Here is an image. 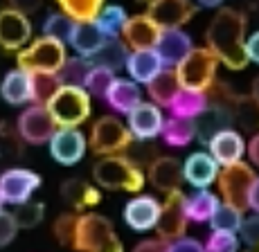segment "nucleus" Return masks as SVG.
<instances>
[{
	"mask_svg": "<svg viewBox=\"0 0 259 252\" xmlns=\"http://www.w3.org/2000/svg\"><path fill=\"white\" fill-rule=\"evenodd\" d=\"M248 18L235 7H221L205 29V47L228 70H243L248 66L243 43H246Z\"/></svg>",
	"mask_w": 259,
	"mask_h": 252,
	"instance_id": "obj_1",
	"label": "nucleus"
},
{
	"mask_svg": "<svg viewBox=\"0 0 259 252\" xmlns=\"http://www.w3.org/2000/svg\"><path fill=\"white\" fill-rule=\"evenodd\" d=\"M167 250H169V243L158 239V236L156 239H144L133 248V252H167Z\"/></svg>",
	"mask_w": 259,
	"mask_h": 252,
	"instance_id": "obj_48",
	"label": "nucleus"
},
{
	"mask_svg": "<svg viewBox=\"0 0 259 252\" xmlns=\"http://www.w3.org/2000/svg\"><path fill=\"white\" fill-rule=\"evenodd\" d=\"M243 52H246L248 63L259 66V32H252L250 36L246 38V43H243Z\"/></svg>",
	"mask_w": 259,
	"mask_h": 252,
	"instance_id": "obj_47",
	"label": "nucleus"
},
{
	"mask_svg": "<svg viewBox=\"0 0 259 252\" xmlns=\"http://www.w3.org/2000/svg\"><path fill=\"white\" fill-rule=\"evenodd\" d=\"M178 90H181V83H178V77H176L174 68H162L160 75L153 77L151 81L147 83L149 102H153L160 108H167L174 97H176Z\"/></svg>",
	"mask_w": 259,
	"mask_h": 252,
	"instance_id": "obj_29",
	"label": "nucleus"
},
{
	"mask_svg": "<svg viewBox=\"0 0 259 252\" xmlns=\"http://www.w3.org/2000/svg\"><path fill=\"white\" fill-rule=\"evenodd\" d=\"M257 250H259V245H257Z\"/></svg>",
	"mask_w": 259,
	"mask_h": 252,
	"instance_id": "obj_56",
	"label": "nucleus"
},
{
	"mask_svg": "<svg viewBox=\"0 0 259 252\" xmlns=\"http://www.w3.org/2000/svg\"><path fill=\"white\" fill-rule=\"evenodd\" d=\"M207 153L217 160L219 167H228L235 165V162H241L243 156H246V140L243 135L235 128H221L207 140Z\"/></svg>",
	"mask_w": 259,
	"mask_h": 252,
	"instance_id": "obj_18",
	"label": "nucleus"
},
{
	"mask_svg": "<svg viewBox=\"0 0 259 252\" xmlns=\"http://www.w3.org/2000/svg\"><path fill=\"white\" fill-rule=\"evenodd\" d=\"M219 169L221 167L207 151H194L183 162V180L196 189H210L212 182H217Z\"/></svg>",
	"mask_w": 259,
	"mask_h": 252,
	"instance_id": "obj_20",
	"label": "nucleus"
},
{
	"mask_svg": "<svg viewBox=\"0 0 259 252\" xmlns=\"http://www.w3.org/2000/svg\"><path fill=\"white\" fill-rule=\"evenodd\" d=\"M133 144V135L128 126L119 120L117 115H102L91 126L88 135V146L95 156H117L126 153Z\"/></svg>",
	"mask_w": 259,
	"mask_h": 252,
	"instance_id": "obj_7",
	"label": "nucleus"
},
{
	"mask_svg": "<svg viewBox=\"0 0 259 252\" xmlns=\"http://www.w3.org/2000/svg\"><path fill=\"white\" fill-rule=\"evenodd\" d=\"M50 156L61 167H74L83 160L88 149V137L79 128H57L48 140Z\"/></svg>",
	"mask_w": 259,
	"mask_h": 252,
	"instance_id": "obj_12",
	"label": "nucleus"
},
{
	"mask_svg": "<svg viewBox=\"0 0 259 252\" xmlns=\"http://www.w3.org/2000/svg\"><path fill=\"white\" fill-rule=\"evenodd\" d=\"M38 187H41V176L25 167H9L0 174V196L14 207L32 200Z\"/></svg>",
	"mask_w": 259,
	"mask_h": 252,
	"instance_id": "obj_11",
	"label": "nucleus"
},
{
	"mask_svg": "<svg viewBox=\"0 0 259 252\" xmlns=\"http://www.w3.org/2000/svg\"><path fill=\"white\" fill-rule=\"evenodd\" d=\"M70 250L74 252H124L113 223L102 214L81 212L77 216Z\"/></svg>",
	"mask_w": 259,
	"mask_h": 252,
	"instance_id": "obj_3",
	"label": "nucleus"
},
{
	"mask_svg": "<svg viewBox=\"0 0 259 252\" xmlns=\"http://www.w3.org/2000/svg\"><path fill=\"white\" fill-rule=\"evenodd\" d=\"M160 137L165 140L167 146L183 149V146L192 144V140H196V124H194V120H183V117L169 115L162 122Z\"/></svg>",
	"mask_w": 259,
	"mask_h": 252,
	"instance_id": "obj_31",
	"label": "nucleus"
},
{
	"mask_svg": "<svg viewBox=\"0 0 259 252\" xmlns=\"http://www.w3.org/2000/svg\"><path fill=\"white\" fill-rule=\"evenodd\" d=\"M124 68L128 72V79L136 81L138 86L144 83L147 86L153 77H158L162 72V61L158 57V52L153 50H133L126 54V61H124Z\"/></svg>",
	"mask_w": 259,
	"mask_h": 252,
	"instance_id": "obj_22",
	"label": "nucleus"
},
{
	"mask_svg": "<svg viewBox=\"0 0 259 252\" xmlns=\"http://www.w3.org/2000/svg\"><path fill=\"white\" fill-rule=\"evenodd\" d=\"M203 248L205 252H239L241 241H239L237 232H212Z\"/></svg>",
	"mask_w": 259,
	"mask_h": 252,
	"instance_id": "obj_43",
	"label": "nucleus"
},
{
	"mask_svg": "<svg viewBox=\"0 0 259 252\" xmlns=\"http://www.w3.org/2000/svg\"><path fill=\"white\" fill-rule=\"evenodd\" d=\"M201 7H207V9H214V7H221L223 0H198Z\"/></svg>",
	"mask_w": 259,
	"mask_h": 252,
	"instance_id": "obj_52",
	"label": "nucleus"
},
{
	"mask_svg": "<svg viewBox=\"0 0 259 252\" xmlns=\"http://www.w3.org/2000/svg\"><path fill=\"white\" fill-rule=\"evenodd\" d=\"M59 191H61V198L74 212H79V214L83 210H91V207L99 205V200H102V191L97 189V185L81 180V178H68V180H63Z\"/></svg>",
	"mask_w": 259,
	"mask_h": 252,
	"instance_id": "obj_23",
	"label": "nucleus"
},
{
	"mask_svg": "<svg viewBox=\"0 0 259 252\" xmlns=\"http://www.w3.org/2000/svg\"><path fill=\"white\" fill-rule=\"evenodd\" d=\"M187 223L189 221L185 216V194H183V189H176L167 194L165 203H160V216H158V223L153 230H156L158 239L171 243V241L185 236Z\"/></svg>",
	"mask_w": 259,
	"mask_h": 252,
	"instance_id": "obj_9",
	"label": "nucleus"
},
{
	"mask_svg": "<svg viewBox=\"0 0 259 252\" xmlns=\"http://www.w3.org/2000/svg\"><path fill=\"white\" fill-rule=\"evenodd\" d=\"M43 5V0H9V7L16 9V12L25 14V16H29V14L38 12Z\"/></svg>",
	"mask_w": 259,
	"mask_h": 252,
	"instance_id": "obj_49",
	"label": "nucleus"
},
{
	"mask_svg": "<svg viewBox=\"0 0 259 252\" xmlns=\"http://www.w3.org/2000/svg\"><path fill=\"white\" fill-rule=\"evenodd\" d=\"M147 5V16L160 29L187 25L198 12L192 0H149Z\"/></svg>",
	"mask_w": 259,
	"mask_h": 252,
	"instance_id": "obj_13",
	"label": "nucleus"
},
{
	"mask_svg": "<svg viewBox=\"0 0 259 252\" xmlns=\"http://www.w3.org/2000/svg\"><path fill=\"white\" fill-rule=\"evenodd\" d=\"M237 234H239V241L246 243L248 248H257L259 245V214L252 212V216L243 219L241 225H239V230H237Z\"/></svg>",
	"mask_w": 259,
	"mask_h": 252,
	"instance_id": "obj_44",
	"label": "nucleus"
},
{
	"mask_svg": "<svg viewBox=\"0 0 259 252\" xmlns=\"http://www.w3.org/2000/svg\"><path fill=\"white\" fill-rule=\"evenodd\" d=\"M126 18H128V14L124 7H119V5H104L99 16L95 18V23H97V27L102 29L108 38H115V36H119V29L126 23Z\"/></svg>",
	"mask_w": 259,
	"mask_h": 252,
	"instance_id": "obj_34",
	"label": "nucleus"
},
{
	"mask_svg": "<svg viewBox=\"0 0 259 252\" xmlns=\"http://www.w3.org/2000/svg\"><path fill=\"white\" fill-rule=\"evenodd\" d=\"M14 221H16L18 230H32V227H36L38 223L43 221V216H46V205L43 203H36V200H27V203H21V205H16V210L12 212Z\"/></svg>",
	"mask_w": 259,
	"mask_h": 252,
	"instance_id": "obj_39",
	"label": "nucleus"
},
{
	"mask_svg": "<svg viewBox=\"0 0 259 252\" xmlns=\"http://www.w3.org/2000/svg\"><path fill=\"white\" fill-rule=\"evenodd\" d=\"M162 29L147 16V14H138V16H128L126 23L119 29V41L126 45L128 52L133 50H151L156 47V41L160 36Z\"/></svg>",
	"mask_w": 259,
	"mask_h": 252,
	"instance_id": "obj_16",
	"label": "nucleus"
},
{
	"mask_svg": "<svg viewBox=\"0 0 259 252\" xmlns=\"http://www.w3.org/2000/svg\"><path fill=\"white\" fill-rule=\"evenodd\" d=\"M255 180V169L246 162H235L219 169L217 176V187H219V196L221 203L237 207V210L246 212L248 210V191L250 185Z\"/></svg>",
	"mask_w": 259,
	"mask_h": 252,
	"instance_id": "obj_8",
	"label": "nucleus"
},
{
	"mask_svg": "<svg viewBox=\"0 0 259 252\" xmlns=\"http://www.w3.org/2000/svg\"><path fill=\"white\" fill-rule=\"evenodd\" d=\"M151 187L160 194H171V191L181 189L183 187V165L176 158L169 156H156L151 162L147 165V174H144Z\"/></svg>",
	"mask_w": 259,
	"mask_h": 252,
	"instance_id": "obj_17",
	"label": "nucleus"
},
{
	"mask_svg": "<svg viewBox=\"0 0 259 252\" xmlns=\"http://www.w3.org/2000/svg\"><path fill=\"white\" fill-rule=\"evenodd\" d=\"M246 252H259V250H257V248H248Z\"/></svg>",
	"mask_w": 259,
	"mask_h": 252,
	"instance_id": "obj_54",
	"label": "nucleus"
},
{
	"mask_svg": "<svg viewBox=\"0 0 259 252\" xmlns=\"http://www.w3.org/2000/svg\"><path fill=\"white\" fill-rule=\"evenodd\" d=\"M221 63L207 47H192L189 54L178 63L176 70L178 83L183 90L207 92L217 83V70Z\"/></svg>",
	"mask_w": 259,
	"mask_h": 252,
	"instance_id": "obj_6",
	"label": "nucleus"
},
{
	"mask_svg": "<svg viewBox=\"0 0 259 252\" xmlns=\"http://www.w3.org/2000/svg\"><path fill=\"white\" fill-rule=\"evenodd\" d=\"M0 97L9 106L32 104V75L21 70V68L9 70L3 81H0Z\"/></svg>",
	"mask_w": 259,
	"mask_h": 252,
	"instance_id": "obj_25",
	"label": "nucleus"
},
{
	"mask_svg": "<svg viewBox=\"0 0 259 252\" xmlns=\"http://www.w3.org/2000/svg\"><path fill=\"white\" fill-rule=\"evenodd\" d=\"M93 180L97 187L108 191L140 194L147 178L142 167H138L126 153H117V156H102L95 162Z\"/></svg>",
	"mask_w": 259,
	"mask_h": 252,
	"instance_id": "obj_2",
	"label": "nucleus"
},
{
	"mask_svg": "<svg viewBox=\"0 0 259 252\" xmlns=\"http://www.w3.org/2000/svg\"><path fill=\"white\" fill-rule=\"evenodd\" d=\"M192 47H194L192 36L187 32H183L181 27H171V29H162L153 50L158 52L165 68H176L189 54Z\"/></svg>",
	"mask_w": 259,
	"mask_h": 252,
	"instance_id": "obj_21",
	"label": "nucleus"
},
{
	"mask_svg": "<svg viewBox=\"0 0 259 252\" xmlns=\"http://www.w3.org/2000/svg\"><path fill=\"white\" fill-rule=\"evenodd\" d=\"M219 196L210 189H196L194 194L185 196V216L192 223H207L212 219L214 210L219 207Z\"/></svg>",
	"mask_w": 259,
	"mask_h": 252,
	"instance_id": "obj_30",
	"label": "nucleus"
},
{
	"mask_svg": "<svg viewBox=\"0 0 259 252\" xmlns=\"http://www.w3.org/2000/svg\"><path fill=\"white\" fill-rule=\"evenodd\" d=\"M91 70V61L83 57H68L66 63L61 66V70L57 72L59 81L63 86H83L86 72Z\"/></svg>",
	"mask_w": 259,
	"mask_h": 252,
	"instance_id": "obj_38",
	"label": "nucleus"
},
{
	"mask_svg": "<svg viewBox=\"0 0 259 252\" xmlns=\"http://www.w3.org/2000/svg\"><path fill=\"white\" fill-rule=\"evenodd\" d=\"M246 153H248V160L252 162V167H257V169H259V131L250 137V140H248Z\"/></svg>",
	"mask_w": 259,
	"mask_h": 252,
	"instance_id": "obj_50",
	"label": "nucleus"
},
{
	"mask_svg": "<svg viewBox=\"0 0 259 252\" xmlns=\"http://www.w3.org/2000/svg\"><path fill=\"white\" fill-rule=\"evenodd\" d=\"M138 3H149V0H138Z\"/></svg>",
	"mask_w": 259,
	"mask_h": 252,
	"instance_id": "obj_55",
	"label": "nucleus"
},
{
	"mask_svg": "<svg viewBox=\"0 0 259 252\" xmlns=\"http://www.w3.org/2000/svg\"><path fill=\"white\" fill-rule=\"evenodd\" d=\"M32 38V23L29 16L7 7L0 9V47L7 52H18Z\"/></svg>",
	"mask_w": 259,
	"mask_h": 252,
	"instance_id": "obj_15",
	"label": "nucleus"
},
{
	"mask_svg": "<svg viewBox=\"0 0 259 252\" xmlns=\"http://www.w3.org/2000/svg\"><path fill=\"white\" fill-rule=\"evenodd\" d=\"M167 252H205L203 243L198 239H189V236H181V239L171 241Z\"/></svg>",
	"mask_w": 259,
	"mask_h": 252,
	"instance_id": "obj_46",
	"label": "nucleus"
},
{
	"mask_svg": "<svg viewBox=\"0 0 259 252\" xmlns=\"http://www.w3.org/2000/svg\"><path fill=\"white\" fill-rule=\"evenodd\" d=\"M124 223L136 232H149L153 230L160 216V203L149 194H136L124 205Z\"/></svg>",
	"mask_w": 259,
	"mask_h": 252,
	"instance_id": "obj_19",
	"label": "nucleus"
},
{
	"mask_svg": "<svg viewBox=\"0 0 259 252\" xmlns=\"http://www.w3.org/2000/svg\"><path fill=\"white\" fill-rule=\"evenodd\" d=\"M72 29V21L66 16V14H50L43 23V36L57 38L61 43H68V36H70Z\"/></svg>",
	"mask_w": 259,
	"mask_h": 252,
	"instance_id": "obj_41",
	"label": "nucleus"
},
{
	"mask_svg": "<svg viewBox=\"0 0 259 252\" xmlns=\"http://www.w3.org/2000/svg\"><path fill=\"white\" fill-rule=\"evenodd\" d=\"M59 126L54 124L52 115L41 104H29L16 120V131L21 135V140L25 144H34V146L48 144V140L52 137V133Z\"/></svg>",
	"mask_w": 259,
	"mask_h": 252,
	"instance_id": "obj_10",
	"label": "nucleus"
},
{
	"mask_svg": "<svg viewBox=\"0 0 259 252\" xmlns=\"http://www.w3.org/2000/svg\"><path fill=\"white\" fill-rule=\"evenodd\" d=\"M3 207H5V200H3V196H0V212H3Z\"/></svg>",
	"mask_w": 259,
	"mask_h": 252,
	"instance_id": "obj_53",
	"label": "nucleus"
},
{
	"mask_svg": "<svg viewBox=\"0 0 259 252\" xmlns=\"http://www.w3.org/2000/svg\"><path fill=\"white\" fill-rule=\"evenodd\" d=\"M46 108L59 128H79L93 113L91 95L83 90V86H63V83L50 97Z\"/></svg>",
	"mask_w": 259,
	"mask_h": 252,
	"instance_id": "obj_5",
	"label": "nucleus"
},
{
	"mask_svg": "<svg viewBox=\"0 0 259 252\" xmlns=\"http://www.w3.org/2000/svg\"><path fill=\"white\" fill-rule=\"evenodd\" d=\"M248 210L259 214V176H255V180H252V185H250V191H248Z\"/></svg>",
	"mask_w": 259,
	"mask_h": 252,
	"instance_id": "obj_51",
	"label": "nucleus"
},
{
	"mask_svg": "<svg viewBox=\"0 0 259 252\" xmlns=\"http://www.w3.org/2000/svg\"><path fill=\"white\" fill-rule=\"evenodd\" d=\"M77 216L79 212H66L61 214L52 225V232H54V239L59 241V245L63 248H70L72 245V236H74V225H77Z\"/></svg>",
	"mask_w": 259,
	"mask_h": 252,
	"instance_id": "obj_42",
	"label": "nucleus"
},
{
	"mask_svg": "<svg viewBox=\"0 0 259 252\" xmlns=\"http://www.w3.org/2000/svg\"><path fill=\"white\" fill-rule=\"evenodd\" d=\"M113 81H115V70L104 66H91V70L86 72V79H83V90L91 97H102L104 99Z\"/></svg>",
	"mask_w": 259,
	"mask_h": 252,
	"instance_id": "obj_35",
	"label": "nucleus"
},
{
	"mask_svg": "<svg viewBox=\"0 0 259 252\" xmlns=\"http://www.w3.org/2000/svg\"><path fill=\"white\" fill-rule=\"evenodd\" d=\"M104 99H106V104L115 113L126 115L131 108H136L138 104L142 102V90L136 81H131V79H117L115 77V81H113L111 88L106 90Z\"/></svg>",
	"mask_w": 259,
	"mask_h": 252,
	"instance_id": "obj_27",
	"label": "nucleus"
},
{
	"mask_svg": "<svg viewBox=\"0 0 259 252\" xmlns=\"http://www.w3.org/2000/svg\"><path fill=\"white\" fill-rule=\"evenodd\" d=\"M68 59L66 43L50 36H38L32 43L18 50L16 68L29 75H57Z\"/></svg>",
	"mask_w": 259,
	"mask_h": 252,
	"instance_id": "obj_4",
	"label": "nucleus"
},
{
	"mask_svg": "<svg viewBox=\"0 0 259 252\" xmlns=\"http://www.w3.org/2000/svg\"><path fill=\"white\" fill-rule=\"evenodd\" d=\"M16 232H18V225L14 221L12 212H0V248L9 245L14 239H16Z\"/></svg>",
	"mask_w": 259,
	"mask_h": 252,
	"instance_id": "obj_45",
	"label": "nucleus"
},
{
	"mask_svg": "<svg viewBox=\"0 0 259 252\" xmlns=\"http://www.w3.org/2000/svg\"><path fill=\"white\" fill-rule=\"evenodd\" d=\"M207 92H198V90H178L176 97L169 104V113L174 117H183V120H198L203 113L207 111Z\"/></svg>",
	"mask_w": 259,
	"mask_h": 252,
	"instance_id": "obj_28",
	"label": "nucleus"
},
{
	"mask_svg": "<svg viewBox=\"0 0 259 252\" xmlns=\"http://www.w3.org/2000/svg\"><path fill=\"white\" fill-rule=\"evenodd\" d=\"M61 14H66L72 23H91L99 16L106 0H57Z\"/></svg>",
	"mask_w": 259,
	"mask_h": 252,
	"instance_id": "obj_32",
	"label": "nucleus"
},
{
	"mask_svg": "<svg viewBox=\"0 0 259 252\" xmlns=\"http://www.w3.org/2000/svg\"><path fill=\"white\" fill-rule=\"evenodd\" d=\"M241 221H243L241 210L228 205V203H219V207L214 210L212 219L207 221V223H210L212 232H237Z\"/></svg>",
	"mask_w": 259,
	"mask_h": 252,
	"instance_id": "obj_37",
	"label": "nucleus"
},
{
	"mask_svg": "<svg viewBox=\"0 0 259 252\" xmlns=\"http://www.w3.org/2000/svg\"><path fill=\"white\" fill-rule=\"evenodd\" d=\"M108 41V36L97 27V23H72L70 36H68V45L77 52V57L91 59L104 43Z\"/></svg>",
	"mask_w": 259,
	"mask_h": 252,
	"instance_id": "obj_24",
	"label": "nucleus"
},
{
	"mask_svg": "<svg viewBox=\"0 0 259 252\" xmlns=\"http://www.w3.org/2000/svg\"><path fill=\"white\" fill-rule=\"evenodd\" d=\"M228 108H230L232 124H239L246 131H259V97L250 95H235L228 92Z\"/></svg>",
	"mask_w": 259,
	"mask_h": 252,
	"instance_id": "obj_26",
	"label": "nucleus"
},
{
	"mask_svg": "<svg viewBox=\"0 0 259 252\" xmlns=\"http://www.w3.org/2000/svg\"><path fill=\"white\" fill-rule=\"evenodd\" d=\"M61 81L57 75H32V104L46 106L50 97L59 90Z\"/></svg>",
	"mask_w": 259,
	"mask_h": 252,
	"instance_id": "obj_40",
	"label": "nucleus"
},
{
	"mask_svg": "<svg viewBox=\"0 0 259 252\" xmlns=\"http://www.w3.org/2000/svg\"><path fill=\"white\" fill-rule=\"evenodd\" d=\"M25 142L21 140L18 131L7 122H0V160L3 162H16L23 156Z\"/></svg>",
	"mask_w": 259,
	"mask_h": 252,
	"instance_id": "obj_36",
	"label": "nucleus"
},
{
	"mask_svg": "<svg viewBox=\"0 0 259 252\" xmlns=\"http://www.w3.org/2000/svg\"><path fill=\"white\" fill-rule=\"evenodd\" d=\"M162 122H165L162 108L156 106L153 102H140L136 108L126 113V126L133 140L138 142L156 140L162 131Z\"/></svg>",
	"mask_w": 259,
	"mask_h": 252,
	"instance_id": "obj_14",
	"label": "nucleus"
},
{
	"mask_svg": "<svg viewBox=\"0 0 259 252\" xmlns=\"http://www.w3.org/2000/svg\"><path fill=\"white\" fill-rule=\"evenodd\" d=\"M126 54H128L126 45L115 36V38H108L88 61H91V66H104V68H111V70H119V68H124Z\"/></svg>",
	"mask_w": 259,
	"mask_h": 252,
	"instance_id": "obj_33",
	"label": "nucleus"
}]
</instances>
